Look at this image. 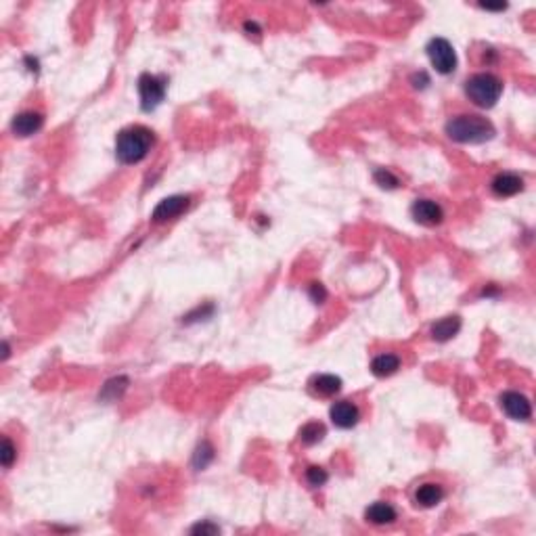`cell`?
<instances>
[{"instance_id": "cell-1", "label": "cell", "mask_w": 536, "mask_h": 536, "mask_svg": "<svg viewBox=\"0 0 536 536\" xmlns=\"http://www.w3.org/2000/svg\"><path fill=\"white\" fill-rule=\"evenodd\" d=\"M447 134L455 143L478 145V143H486L495 136V126L491 119H486L482 115L461 113L447 122Z\"/></svg>"}, {"instance_id": "cell-2", "label": "cell", "mask_w": 536, "mask_h": 536, "mask_svg": "<svg viewBox=\"0 0 536 536\" xmlns=\"http://www.w3.org/2000/svg\"><path fill=\"white\" fill-rule=\"evenodd\" d=\"M153 147V132L145 126H130L115 138V155L122 164H138Z\"/></svg>"}, {"instance_id": "cell-3", "label": "cell", "mask_w": 536, "mask_h": 536, "mask_svg": "<svg viewBox=\"0 0 536 536\" xmlns=\"http://www.w3.org/2000/svg\"><path fill=\"white\" fill-rule=\"evenodd\" d=\"M503 92V82L493 73H476L465 82V94L470 101L482 109H491L497 105Z\"/></svg>"}, {"instance_id": "cell-4", "label": "cell", "mask_w": 536, "mask_h": 536, "mask_svg": "<svg viewBox=\"0 0 536 536\" xmlns=\"http://www.w3.org/2000/svg\"><path fill=\"white\" fill-rule=\"evenodd\" d=\"M428 57H430V61H432V65L438 73L449 75L457 67L455 48L447 38H432L430 44H428Z\"/></svg>"}, {"instance_id": "cell-5", "label": "cell", "mask_w": 536, "mask_h": 536, "mask_svg": "<svg viewBox=\"0 0 536 536\" xmlns=\"http://www.w3.org/2000/svg\"><path fill=\"white\" fill-rule=\"evenodd\" d=\"M138 94H140V107L143 111H153L166 96V82L164 78L143 73L138 78Z\"/></svg>"}, {"instance_id": "cell-6", "label": "cell", "mask_w": 536, "mask_h": 536, "mask_svg": "<svg viewBox=\"0 0 536 536\" xmlns=\"http://www.w3.org/2000/svg\"><path fill=\"white\" fill-rule=\"evenodd\" d=\"M189 208V197L187 195H172V197H166L161 199L155 210H153V220L155 222H168V220H174L178 218L180 214H184Z\"/></svg>"}, {"instance_id": "cell-7", "label": "cell", "mask_w": 536, "mask_h": 536, "mask_svg": "<svg viewBox=\"0 0 536 536\" xmlns=\"http://www.w3.org/2000/svg\"><path fill=\"white\" fill-rule=\"evenodd\" d=\"M501 407L516 421H528L533 417V405L520 392H505L501 396Z\"/></svg>"}, {"instance_id": "cell-8", "label": "cell", "mask_w": 536, "mask_h": 536, "mask_svg": "<svg viewBox=\"0 0 536 536\" xmlns=\"http://www.w3.org/2000/svg\"><path fill=\"white\" fill-rule=\"evenodd\" d=\"M411 214H413V218H415L419 224H423V226H436V224H440L442 218H444L442 208H440L436 201H432V199H417V201L413 203V208H411Z\"/></svg>"}, {"instance_id": "cell-9", "label": "cell", "mask_w": 536, "mask_h": 536, "mask_svg": "<svg viewBox=\"0 0 536 536\" xmlns=\"http://www.w3.org/2000/svg\"><path fill=\"white\" fill-rule=\"evenodd\" d=\"M329 417H331V421H333L335 428H340V430H350V428H354V426L358 423L361 413H358L356 405H352L350 400H340V403H335V405L329 409Z\"/></svg>"}, {"instance_id": "cell-10", "label": "cell", "mask_w": 536, "mask_h": 536, "mask_svg": "<svg viewBox=\"0 0 536 536\" xmlns=\"http://www.w3.org/2000/svg\"><path fill=\"white\" fill-rule=\"evenodd\" d=\"M42 124H44L42 113H38V111H23V113L15 115L10 128H13V132L17 136H31V134H36L42 128Z\"/></svg>"}, {"instance_id": "cell-11", "label": "cell", "mask_w": 536, "mask_h": 536, "mask_svg": "<svg viewBox=\"0 0 536 536\" xmlns=\"http://www.w3.org/2000/svg\"><path fill=\"white\" fill-rule=\"evenodd\" d=\"M522 189H524V180H522L518 174H512V172H503V174H499V176L493 180V191H495L499 197H514V195H518Z\"/></svg>"}, {"instance_id": "cell-12", "label": "cell", "mask_w": 536, "mask_h": 536, "mask_svg": "<svg viewBox=\"0 0 536 536\" xmlns=\"http://www.w3.org/2000/svg\"><path fill=\"white\" fill-rule=\"evenodd\" d=\"M442 499H444V488L436 482H426L415 491V503L426 509L436 507L438 503H442Z\"/></svg>"}, {"instance_id": "cell-13", "label": "cell", "mask_w": 536, "mask_h": 536, "mask_svg": "<svg viewBox=\"0 0 536 536\" xmlns=\"http://www.w3.org/2000/svg\"><path fill=\"white\" fill-rule=\"evenodd\" d=\"M365 518H367V522H371L375 526H388V524H394L398 520V514L390 503L377 501L365 512Z\"/></svg>"}, {"instance_id": "cell-14", "label": "cell", "mask_w": 536, "mask_h": 536, "mask_svg": "<svg viewBox=\"0 0 536 536\" xmlns=\"http://www.w3.org/2000/svg\"><path fill=\"white\" fill-rule=\"evenodd\" d=\"M461 329V319L459 317H444L438 323L432 325V338L436 342H449L453 340Z\"/></svg>"}, {"instance_id": "cell-15", "label": "cell", "mask_w": 536, "mask_h": 536, "mask_svg": "<svg viewBox=\"0 0 536 536\" xmlns=\"http://www.w3.org/2000/svg\"><path fill=\"white\" fill-rule=\"evenodd\" d=\"M400 369V358L392 352H386V354H379L373 358L371 363V371L375 377H390L394 375L396 371Z\"/></svg>"}, {"instance_id": "cell-16", "label": "cell", "mask_w": 536, "mask_h": 536, "mask_svg": "<svg viewBox=\"0 0 536 536\" xmlns=\"http://www.w3.org/2000/svg\"><path fill=\"white\" fill-rule=\"evenodd\" d=\"M310 388H312V392H314V394L329 398V396H335V394L342 390V379H340L338 375H329V373H325V375L314 377V379H312V384H310Z\"/></svg>"}, {"instance_id": "cell-17", "label": "cell", "mask_w": 536, "mask_h": 536, "mask_svg": "<svg viewBox=\"0 0 536 536\" xmlns=\"http://www.w3.org/2000/svg\"><path fill=\"white\" fill-rule=\"evenodd\" d=\"M323 438H325V426H323V423L312 421V423H306V426L300 430V440H302L304 444H308V447L321 442Z\"/></svg>"}, {"instance_id": "cell-18", "label": "cell", "mask_w": 536, "mask_h": 536, "mask_svg": "<svg viewBox=\"0 0 536 536\" xmlns=\"http://www.w3.org/2000/svg\"><path fill=\"white\" fill-rule=\"evenodd\" d=\"M214 447L208 442V440H203L199 447H197V451H195V455H193V468L195 470H205L212 461H214Z\"/></svg>"}, {"instance_id": "cell-19", "label": "cell", "mask_w": 536, "mask_h": 536, "mask_svg": "<svg viewBox=\"0 0 536 536\" xmlns=\"http://www.w3.org/2000/svg\"><path fill=\"white\" fill-rule=\"evenodd\" d=\"M306 480H308V484H310L312 488H319V486H323V484L329 480V476H327V472H325L323 468L312 465V468L306 470Z\"/></svg>"}, {"instance_id": "cell-20", "label": "cell", "mask_w": 536, "mask_h": 536, "mask_svg": "<svg viewBox=\"0 0 536 536\" xmlns=\"http://www.w3.org/2000/svg\"><path fill=\"white\" fill-rule=\"evenodd\" d=\"M375 182H377L379 187H384V189H396V187L400 184V180H398L390 170H386V168H382V170L375 172Z\"/></svg>"}, {"instance_id": "cell-21", "label": "cell", "mask_w": 536, "mask_h": 536, "mask_svg": "<svg viewBox=\"0 0 536 536\" xmlns=\"http://www.w3.org/2000/svg\"><path fill=\"white\" fill-rule=\"evenodd\" d=\"M15 457H17L15 447H13V442L4 436V438H2V453H0V461H2V465H4V468H10V465H13V461H15Z\"/></svg>"}, {"instance_id": "cell-22", "label": "cell", "mask_w": 536, "mask_h": 536, "mask_svg": "<svg viewBox=\"0 0 536 536\" xmlns=\"http://www.w3.org/2000/svg\"><path fill=\"white\" fill-rule=\"evenodd\" d=\"M191 533H193V535H218L220 528H218L216 524H210V522H199V524H195V526L191 528Z\"/></svg>"}, {"instance_id": "cell-23", "label": "cell", "mask_w": 536, "mask_h": 536, "mask_svg": "<svg viewBox=\"0 0 536 536\" xmlns=\"http://www.w3.org/2000/svg\"><path fill=\"white\" fill-rule=\"evenodd\" d=\"M310 298L319 304V302H323L325 298H327V291L323 289V285L321 283H312L310 285Z\"/></svg>"}]
</instances>
